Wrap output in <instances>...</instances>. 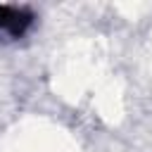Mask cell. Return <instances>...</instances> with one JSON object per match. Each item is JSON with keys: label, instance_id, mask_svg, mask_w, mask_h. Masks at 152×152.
Returning <instances> with one entry per match:
<instances>
[{"label": "cell", "instance_id": "cell-1", "mask_svg": "<svg viewBox=\"0 0 152 152\" xmlns=\"http://www.w3.org/2000/svg\"><path fill=\"white\" fill-rule=\"evenodd\" d=\"M33 24V12L26 7H14V5H0V28L12 36L21 38Z\"/></svg>", "mask_w": 152, "mask_h": 152}]
</instances>
